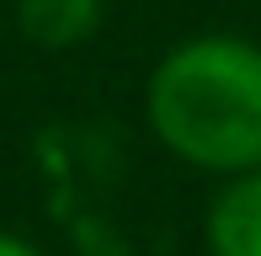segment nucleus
Masks as SVG:
<instances>
[{
  "label": "nucleus",
  "instance_id": "nucleus-1",
  "mask_svg": "<svg viewBox=\"0 0 261 256\" xmlns=\"http://www.w3.org/2000/svg\"><path fill=\"white\" fill-rule=\"evenodd\" d=\"M144 123L192 171H261V43L245 32L171 43L144 80Z\"/></svg>",
  "mask_w": 261,
  "mask_h": 256
},
{
  "label": "nucleus",
  "instance_id": "nucleus-4",
  "mask_svg": "<svg viewBox=\"0 0 261 256\" xmlns=\"http://www.w3.org/2000/svg\"><path fill=\"white\" fill-rule=\"evenodd\" d=\"M0 256H48V251H43L38 240L16 235V229H0Z\"/></svg>",
  "mask_w": 261,
  "mask_h": 256
},
{
  "label": "nucleus",
  "instance_id": "nucleus-3",
  "mask_svg": "<svg viewBox=\"0 0 261 256\" xmlns=\"http://www.w3.org/2000/svg\"><path fill=\"white\" fill-rule=\"evenodd\" d=\"M16 27L32 48H75L101 27V0H21Z\"/></svg>",
  "mask_w": 261,
  "mask_h": 256
},
{
  "label": "nucleus",
  "instance_id": "nucleus-2",
  "mask_svg": "<svg viewBox=\"0 0 261 256\" xmlns=\"http://www.w3.org/2000/svg\"><path fill=\"white\" fill-rule=\"evenodd\" d=\"M203 251L208 256H261V171L219 176L203 208Z\"/></svg>",
  "mask_w": 261,
  "mask_h": 256
}]
</instances>
